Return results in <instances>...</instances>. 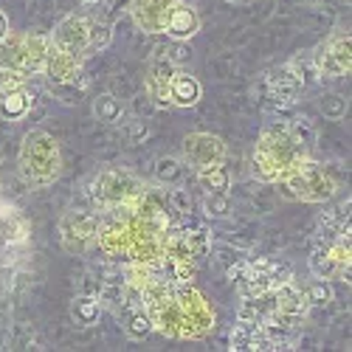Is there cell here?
<instances>
[{
  "instance_id": "ba28073f",
  "label": "cell",
  "mask_w": 352,
  "mask_h": 352,
  "mask_svg": "<svg viewBox=\"0 0 352 352\" xmlns=\"http://www.w3.org/2000/svg\"><path fill=\"white\" fill-rule=\"evenodd\" d=\"M99 234V212L91 209H68L60 217V243L68 254L82 256L96 245Z\"/></svg>"
},
{
  "instance_id": "7a4b0ae2",
  "label": "cell",
  "mask_w": 352,
  "mask_h": 352,
  "mask_svg": "<svg viewBox=\"0 0 352 352\" xmlns=\"http://www.w3.org/2000/svg\"><path fill=\"white\" fill-rule=\"evenodd\" d=\"M17 166H20V178L23 184L40 192L48 189L51 184L60 181L63 175V150L60 141L45 130H32L23 135L20 153H17Z\"/></svg>"
},
{
  "instance_id": "e0dca14e",
  "label": "cell",
  "mask_w": 352,
  "mask_h": 352,
  "mask_svg": "<svg viewBox=\"0 0 352 352\" xmlns=\"http://www.w3.org/2000/svg\"><path fill=\"white\" fill-rule=\"evenodd\" d=\"M203 99V85L186 68H178L169 79V107H195Z\"/></svg>"
},
{
  "instance_id": "d6986e66",
  "label": "cell",
  "mask_w": 352,
  "mask_h": 352,
  "mask_svg": "<svg viewBox=\"0 0 352 352\" xmlns=\"http://www.w3.org/2000/svg\"><path fill=\"white\" fill-rule=\"evenodd\" d=\"M307 265H310V274L318 276V279H327V282L330 279H341V282H349V265H341L324 240H321V245L310 254Z\"/></svg>"
},
{
  "instance_id": "9c48e42d",
  "label": "cell",
  "mask_w": 352,
  "mask_h": 352,
  "mask_svg": "<svg viewBox=\"0 0 352 352\" xmlns=\"http://www.w3.org/2000/svg\"><path fill=\"white\" fill-rule=\"evenodd\" d=\"M307 74L310 71V63H302V60H290L279 68H274L265 79V94L274 104L285 107V104H293L299 99V94L307 87Z\"/></svg>"
},
{
  "instance_id": "e575fe53",
  "label": "cell",
  "mask_w": 352,
  "mask_h": 352,
  "mask_svg": "<svg viewBox=\"0 0 352 352\" xmlns=\"http://www.w3.org/2000/svg\"><path fill=\"white\" fill-rule=\"evenodd\" d=\"M169 192V203H172V209L178 212L181 217H186L189 212H192V197H189V192L184 189V186H172V189H166Z\"/></svg>"
},
{
  "instance_id": "7402d4cb",
  "label": "cell",
  "mask_w": 352,
  "mask_h": 352,
  "mask_svg": "<svg viewBox=\"0 0 352 352\" xmlns=\"http://www.w3.org/2000/svg\"><path fill=\"white\" fill-rule=\"evenodd\" d=\"M102 313H104V307H102L99 296H94V293H79V296L71 302V318L79 327H96Z\"/></svg>"
},
{
  "instance_id": "8d00e7d4",
  "label": "cell",
  "mask_w": 352,
  "mask_h": 352,
  "mask_svg": "<svg viewBox=\"0 0 352 352\" xmlns=\"http://www.w3.org/2000/svg\"><path fill=\"white\" fill-rule=\"evenodd\" d=\"M9 32H12L9 17H6V12H3V9H0V43H3V40L9 37Z\"/></svg>"
},
{
  "instance_id": "44dd1931",
  "label": "cell",
  "mask_w": 352,
  "mask_h": 352,
  "mask_svg": "<svg viewBox=\"0 0 352 352\" xmlns=\"http://www.w3.org/2000/svg\"><path fill=\"white\" fill-rule=\"evenodd\" d=\"M91 110H94V119L102 122V124H107V127H119V124H124V119H127L124 102H122L119 96H113V94H99V96L94 99Z\"/></svg>"
},
{
  "instance_id": "277c9868",
  "label": "cell",
  "mask_w": 352,
  "mask_h": 352,
  "mask_svg": "<svg viewBox=\"0 0 352 352\" xmlns=\"http://www.w3.org/2000/svg\"><path fill=\"white\" fill-rule=\"evenodd\" d=\"M276 184L282 186L285 197L302 200V203H327L338 192V184L330 175V169L310 155H302V158L293 161L282 172V178Z\"/></svg>"
},
{
  "instance_id": "8fae6325",
  "label": "cell",
  "mask_w": 352,
  "mask_h": 352,
  "mask_svg": "<svg viewBox=\"0 0 352 352\" xmlns=\"http://www.w3.org/2000/svg\"><path fill=\"white\" fill-rule=\"evenodd\" d=\"M48 37H51V45L71 54L74 60H79V63H87V56H91V43H87V17H82V14H65L60 23L54 25V32Z\"/></svg>"
},
{
  "instance_id": "ffe728a7",
  "label": "cell",
  "mask_w": 352,
  "mask_h": 352,
  "mask_svg": "<svg viewBox=\"0 0 352 352\" xmlns=\"http://www.w3.org/2000/svg\"><path fill=\"white\" fill-rule=\"evenodd\" d=\"M34 107V94L28 91V85L25 87H17V91L6 94V96H0V119L3 122H23L28 113H32Z\"/></svg>"
},
{
  "instance_id": "603a6c76",
  "label": "cell",
  "mask_w": 352,
  "mask_h": 352,
  "mask_svg": "<svg viewBox=\"0 0 352 352\" xmlns=\"http://www.w3.org/2000/svg\"><path fill=\"white\" fill-rule=\"evenodd\" d=\"M122 324H124L127 338H133V341H144L146 336H153V333H155L153 318H150V310H146L144 305H141V307H127Z\"/></svg>"
},
{
  "instance_id": "2e32d148",
  "label": "cell",
  "mask_w": 352,
  "mask_h": 352,
  "mask_svg": "<svg viewBox=\"0 0 352 352\" xmlns=\"http://www.w3.org/2000/svg\"><path fill=\"white\" fill-rule=\"evenodd\" d=\"M85 74V63L74 60L71 54L60 51L56 45H48L45 63H43V76L48 79V85H60V82H74Z\"/></svg>"
},
{
  "instance_id": "3957f363",
  "label": "cell",
  "mask_w": 352,
  "mask_h": 352,
  "mask_svg": "<svg viewBox=\"0 0 352 352\" xmlns=\"http://www.w3.org/2000/svg\"><path fill=\"white\" fill-rule=\"evenodd\" d=\"M302 155H307V150L290 135L287 124H268L259 133V141L254 146L251 175L259 184H276L282 172Z\"/></svg>"
},
{
  "instance_id": "6da1fadb",
  "label": "cell",
  "mask_w": 352,
  "mask_h": 352,
  "mask_svg": "<svg viewBox=\"0 0 352 352\" xmlns=\"http://www.w3.org/2000/svg\"><path fill=\"white\" fill-rule=\"evenodd\" d=\"M155 333L175 341H197L214 330V310L195 285H172L164 296L144 305Z\"/></svg>"
},
{
  "instance_id": "ac0fdd59",
  "label": "cell",
  "mask_w": 352,
  "mask_h": 352,
  "mask_svg": "<svg viewBox=\"0 0 352 352\" xmlns=\"http://www.w3.org/2000/svg\"><path fill=\"white\" fill-rule=\"evenodd\" d=\"M28 237H32L28 220L12 206H0V248H23Z\"/></svg>"
},
{
  "instance_id": "5b68a950",
  "label": "cell",
  "mask_w": 352,
  "mask_h": 352,
  "mask_svg": "<svg viewBox=\"0 0 352 352\" xmlns=\"http://www.w3.org/2000/svg\"><path fill=\"white\" fill-rule=\"evenodd\" d=\"M141 192H144V181L124 166H107L96 172L91 184H87V197H91L94 209L99 212H113V209L133 212Z\"/></svg>"
},
{
  "instance_id": "cb8c5ba5",
  "label": "cell",
  "mask_w": 352,
  "mask_h": 352,
  "mask_svg": "<svg viewBox=\"0 0 352 352\" xmlns=\"http://www.w3.org/2000/svg\"><path fill=\"white\" fill-rule=\"evenodd\" d=\"M155 181L161 186H166V189L184 186V181H186V164L181 158H169V155L158 158L155 161Z\"/></svg>"
},
{
  "instance_id": "f1b7e54d",
  "label": "cell",
  "mask_w": 352,
  "mask_h": 352,
  "mask_svg": "<svg viewBox=\"0 0 352 352\" xmlns=\"http://www.w3.org/2000/svg\"><path fill=\"white\" fill-rule=\"evenodd\" d=\"M318 110H321V116L324 119H330V122H341V119H346V110H349V102L341 96V94H321L318 96Z\"/></svg>"
},
{
  "instance_id": "4316f807",
  "label": "cell",
  "mask_w": 352,
  "mask_h": 352,
  "mask_svg": "<svg viewBox=\"0 0 352 352\" xmlns=\"http://www.w3.org/2000/svg\"><path fill=\"white\" fill-rule=\"evenodd\" d=\"M87 43H91V56L99 51H107L113 43V28L104 20L96 17H87Z\"/></svg>"
},
{
  "instance_id": "83f0119b",
  "label": "cell",
  "mask_w": 352,
  "mask_h": 352,
  "mask_svg": "<svg viewBox=\"0 0 352 352\" xmlns=\"http://www.w3.org/2000/svg\"><path fill=\"white\" fill-rule=\"evenodd\" d=\"M302 290H305V299H307L310 307H327V305L333 302V287H330L327 279L313 276Z\"/></svg>"
},
{
  "instance_id": "5bb4252c",
  "label": "cell",
  "mask_w": 352,
  "mask_h": 352,
  "mask_svg": "<svg viewBox=\"0 0 352 352\" xmlns=\"http://www.w3.org/2000/svg\"><path fill=\"white\" fill-rule=\"evenodd\" d=\"M271 307H274L276 313L293 318V321H302V318L307 316V310H310L302 285L293 279V276L285 279V282H279V285L271 290Z\"/></svg>"
},
{
  "instance_id": "4dcf8cb0",
  "label": "cell",
  "mask_w": 352,
  "mask_h": 352,
  "mask_svg": "<svg viewBox=\"0 0 352 352\" xmlns=\"http://www.w3.org/2000/svg\"><path fill=\"white\" fill-rule=\"evenodd\" d=\"M184 234H186V243H189L195 259L200 262L203 256L209 254V248H212V234L206 228H186V226H184Z\"/></svg>"
},
{
  "instance_id": "7c38bea8",
  "label": "cell",
  "mask_w": 352,
  "mask_h": 352,
  "mask_svg": "<svg viewBox=\"0 0 352 352\" xmlns=\"http://www.w3.org/2000/svg\"><path fill=\"white\" fill-rule=\"evenodd\" d=\"M178 71L172 65V60L166 56L164 45H158L146 63V79H144V91H146V99H150L155 107H169V79L172 74Z\"/></svg>"
},
{
  "instance_id": "484cf974",
  "label": "cell",
  "mask_w": 352,
  "mask_h": 352,
  "mask_svg": "<svg viewBox=\"0 0 352 352\" xmlns=\"http://www.w3.org/2000/svg\"><path fill=\"white\" fill-rule=\"evenodd\" d=\"M195 172H197V184L206 192H228L231 189V175H228L226 164H212V166H203Z\"/></svg>"
},
{
  "instance_id": "30bf717a",
  "label": "cell",
  "mask_w": 352,
  "mask_h": 352,
  "mask_svg": "<svg viewBox=\"0 0 352 352\" xmlns=\"http://www.w3.org/2000/svg\"><path fill=\"white\" fill-rule=\"evenodd\" d=\"M226 158H228V144L214 133H189L181 144V161L189 169L226 164Z\"/></svg>"
},
{
  "instance_id": "9a60e30c",
  "label": "cell",
  "mask_w": 352,
  "mask_h": 352,
  "mask_svg": "<svg viewBox=\"0 0 352 352\" xmlns=\"http://www.w3.org/2000/svg\"><path fill=\"white\" fill-rule=\"evenodd\" d=\"M200 25H203V20L189 0H175L166 14V23H164V34L169 40H192L200 32Z\"/></svg>"
},
{
  "instance_id": "1f68e13d",
  "label": "cell",
  "mask_w": 352,
  "mask_h": 352,
  "mask_svg": "<svg viewBox=\"0 0 352 352\" xmlns=\"http://www.w3.org/2000/svg\"><path fill=\"white\" fill-rule=\"evenodd\" d=\"M28 85V74L12 68V65H0V96H6L17 87H25Z\"/></svg>"
},
{
  "instance_id": "f546056e",
  "label": "cell",
  "mask_w": 352,
  "mask_h": 352,
  "mask_svg": "<svg viewBox=\"0 0 352 352\" xmlns=\"http://www.w3.org/2000/svg\"><path fill=\"white\" fill-rule=\"evenodd\" d=\"M203 212H206V217H228L231 195L228 192H206V197H203Z\"/></svg>"
},
{
  "instance_id": "836d02e7",
  "label": "cell",
  "mask_w": 352,
  "mask_h": 352,
  "mask_svg": "<svg viewBox=\"0 0 352 352\" xmlns=\"http://www.w3.org/2000/svg\"><path fill=\"white\" fill-rule=\"evenodd\" d=\"M166 56L172 60L175 68H184L189 63V56H192V48H189V40H172L169 45H164Z\"/></svg>"
},
{
  "instance_id": "4fadbf2b",
  "label": "cell",
  "mask_w": 352,
  "mask_h": 352,
  "mask_svg": "<svg viewBox=\"0 0 352 352\" xmlns=\"http://www.w3.org/2000/svg\"><path fill=\"white\" fill-rule=\"evenodd\" d=\"M175 0H130V17L138 32L164 34V23Z\"/></svg>"
},
{
  "instance_id": "74e56055",
  "label": "cell",
  "mask_w": 352,
  "mask_h": 352,
  "mask_svg": "<svg viewBox=\"0 0 352 352\" xmlns=\"http://www.w3.org/2000/svg\"><path fill=\"white\" fill-rule=\"evenodd\" d=\"M102 0H82V6H99Z\"/></svg>"
},
{
  "instance_id": "8992f818",
  "label": "cell",
  "mask_w": 352,
  "mask_h": 352,
  "mask_svg": "<svg viewBox=\"0 0 352 352\" xmlns=\"http://www.w3.org/2000/svg\"><path fill=\"white\" fill-rule=\"evenodd\" d=\"M310 71L313 76L324 79H344L352 71V34L338 28L333 32L321 45H316V51L310 54Z\"/></svg>"
},
{
  "instance_id": "d590c367",
  "label": "cell",
  "mask_w": 352,
  "mask_h": 352,
  "mask_svg": "<svg viewBox=\"0 0 352 352\" xmlns=\"http://www.w3.org/2000/svg\"><path fill=\"white\" fill-rule=\"evenodd\" d=\"M124 124H127V138H130V144H144L146 138H150V133H153V127L146 124V122H141V119L124 122Z\"/></svg>"
},
{
  "instance_id": "f35d334b",
  "label": "cell",
  "mask_w": 352,
  "mask_h": 352,
  "mask_svg": "<svg viewBox=\"0 0 352 352\" xmlns=\"http://www.w3.org/2000/svg\"><path fill=\"white\" fill-rule=\"evenodd\" d=\"M226 3H243V0H226Z\"/></svg>"
},
{
  "instance_id": "d4e9b609",
  "label": "cell",
  "mask_w": 352,
  "mask_h": 352,
  "mask_svg": "<svg viewBox=\"0 0 352 352\" xmlns=\"http://www.w3.org/2000/svg\"><path fill=\"white\" fill-rule=\"evenodd\" d=\"M87 87H91V79H87L85 74L74 82H60V85H48V94L56 99V102H63V104H79L87 94Z\"/></svg>"
},
{
  "instance_id": "52a82bcc",
  "label": "cell",
  "mask_w": 352,
  "mask_h": 352,
  "mask_svg": "<svg viewBox=\"0 0 352 352\" xmlns=\"http://www.w3.org/2000/svg\"><path fill=\"white\" fill-rule=\"evenodd\" d=\"M51 37L43 32H25V34H14L9 32V37L0 43L3 48V60L6 65L23 71V74H43V63H45V54H48Z\"/></svg>"
},
{
  "instance_id": "d6a6232c",
  "label": "cell",
  "mask_w": 352,
  "mask_h": 352,
  "mask_svg": "<svg viewBox=\"0 0 352 352\" xmlns=\"http://www.w3.org/2000/svg\"><path fill=\"white\" fill-rule=\"evenodd\" d=\"M287 130H290V135L296 138L305 150H310V146L316 144V130H313V124L307 122V119H293L290 124H287Z\"/></svg>"
}]
</instances>
